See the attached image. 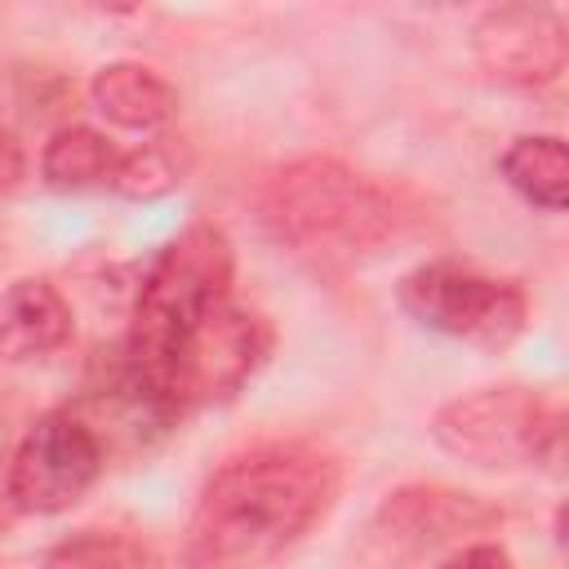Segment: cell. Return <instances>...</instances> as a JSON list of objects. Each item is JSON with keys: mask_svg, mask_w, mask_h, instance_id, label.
<instances>
[{"mask_svg": "<svg viewBox=\"0 0 569 569\" xmlns=\"http://www.w3.org/2000/svg\"><path fill=\"white\" fill-rule=\"evenodd\" d=\"M338 489L342 471L316 445H258L209 476L187 551L200 569H262L329 516Z\"/></svg>", "mask_w": 569, "mask_h": 569, "instance_id": "obj_1", "label": "cell"}, {"mask_svg": "<svg viewBox=\"0 0 569 569\" xmlns=\"http://www.w3.org/2000/svg\"><path fill=\"white\" fill-rule=\"evenodd\" d=\"M222 302H231V240L213 222H191L151 258L133 293L116 382L138 413L169 422L173 369Z\"/></svg>", "mask_w": 569, "mask_h": 569, "instance_id": "obj_2", "label": "cell"}, {"mask_svg": "<svg viewBox=\"0 0 569 569\" xmlns=\"http://www.w3.org/2000/svg\"><path fill=\"white\" fill-rule=\"evenodd\" d=\"M258 209L276 244L316 267L373 258L400 231L396 200L378 182L320 156L276 169L258 196Z\"/></svg>", "mask_w": 569, "mask_h": 569, "instance_id": "obj_3", "label": "cell"}, {"mask_svg": "<svg viewBox=\"0 0 569 569\" xmlns=\"http://www.w3.org/2000/svg\"><path fill=\"white\" fill-rule=\"evenodd\" d=\"M431 440L485 471H516L556 458L560 418L525 387H485L436 409Z\"/></svg>", "mask_w": 569, "mask_h": 569, "instance_id": "obj_4", "label": "cell"}, {"mask_svg": "<svg viewBox=\"0 0 569 569\" xmlns=\"http://www.w3.org/2000/svg\"><path fill=\"white\" fill-rule=\"evenodd\" d=\"M396 302L413 325L485 351H502L507 342H516L529 320V298L516 280H498L445 258L400 276Z\"/></svg>", "mask_w": 569, "mask_h": 569, "instance_id": "obj_5", "label": "cell"}, {"mask_svg": "<svg viewBox=\"0 0 569 569\" xmlns=\"http://www.w3.org/2000/svg\"><path fill=\"white\" fill-rule=\"evenodd\" d=\"M98 471H102L98 431L84 418L53 409L36 418V427L13 449L4 493L22 516H58L93 489Z\"/></svg>", "mask_w": 569, "mask_h": 569, "instance_id": "obj_6", "label": "cell"}, {"mask_svg": "<svg viewBox=\"0 0 569 569\" xmlns=\"http://www.w3.org/2000/svg\"><path fill=\"white\" fill-rule=\"evenodd\" d=\"M267 351H271V325L258 311H249V307L222 302L204 320V329L191 338L187 356L173 369V382H169V422H178V418H187L196 409H209V405L231 400L258 373V365L267 360Z\"/></svg>", "mask_w": 569, "mask_h": 569, "instance_id": "obj_7", "label": "cell"}, {"mask_svg": "<svg viewBox=\"0 0 569 569\" xmlns=\"http://www.w3.org/2000/svg\"><path fill=\"white\" fill-rule=\"evenodd\" d=\"M480 67L516 89L556 84L569 62V36L560 13L542 4H502L489 9L471 31Z\"/></svg>", "mask_w": 569, "mask_h": 569, "instance_id": "obj_8", "label": "cell"}, {"mask_svg": "<svg viewBox=\"0 0 569 569\" xmlns=\"http://www.w3.org/2000/svg\"><path fill=\"white\" fill-rule=\"evenodd\" d=\"M493 520H498V511L489 502H480L476 493L418 485V489H400L382 502V511L373 520V533L387 538L391 547L422 551V547H436V542L458 538L467 529H485Z\"/></svg>", "mask_w": 569, "mask_h": 569, "instance_id": "obj_9", "label": "cell"}, {"mask_svg": "<svg viewBox=\"0 0 569 569\" xmlns=\"http://www.w3.org/2000/svg\"><path fill=\"white\" fill-rule=\"evenodd\" d=\"M71 338V307L49 280H13L0 293V360H36Z\"/></svg>", "mask_w": 569, "mask_h": 569, "instance_id": "obj_10", "label": "cell"}, {"mask_svg": "<svg viewBox=\"0 0 569 569\" xmlns=\"http://www.w3.org/2000/svg\"><path fill=\"white\" fill-rule=\"evenodd\" d=\"M89 98L116 129H133V133H156L178 111L173 84L164 76H156L151 67H142V62L98 67L93 80H89Z\"/></svg>", "mask_w": 569, "mask_h": 569, "instance_id": "obj_11", "label": "cell"}, {"mask_svg": "<svg viewBox=\"0 0 569 569\" xmlns=\"http://www.w3.org/2000/svg\"><path fill=\"white\" fill-rule=\"evenodd\" d=\"M116 164H120V151L89 124H62L40 151V178L58 191L111 187Z\"/></svg>", "mask_w": 569, "mask_h": 569, "instance_id": "obj_12", "label": "cell"}, {"mask_svg": "<svg viewBox=\"0 0 569 569\" xmlns=\"http://www.w3.org/2000/svg\"><path fill=\"white\" fill-rule=\"evenodd\" d=\"M502 178L511 182V191H520L529 204L560 213L565 196H569V156L565 142L556 133H525L516 138L502 160H498Z\"/></svg>", "mask_w": 569, "mask_h": 569, "instance_id": "obj_13", "label": "cell"}, {"mask_svg": "<svg viewBox=\"0 0 569 569\" xmlns=\"http://www.w3.org/2000/svg\"><path fill=\"white\" fill-rule=\"evenodd\" d=\"M178 173H182V164H178L173 147L164 138H156V142L133 147V151H120L111 191H120L124 200H160L164 191H173L182 182Z\"/></svg>", "mask_w": 569, "mask_h": 569, "instance_id": "obj_14", "label": "cell"}, {"mask_svg": "<svg viewBox=\"0 0 569 569\" xmlns=\"http://www.w3.org/2000/svg\"><path fill=\"white\" fill-rule=\"evenodd\" d=\"M44 569H151V560L129 538H107L98 529H84L80 538L62 542L44 560Z\"/></svg>", "mask_w": 569, "mask_h": 569, "instance_id": "obj_15", "label": "cell"}, {"mask_svg": "<svg viewBox=\"0 0 569 569\" xmlns=\"http://www.w3.org/2000/svg\"><path fill=\"white\" fill-rule=\"evenodd\" d=\"M445 569H511V556L498 542H471L453 560H445Z\"/></svg>", "mask_w": 569, "mask_h": 569, "instance_id": "obj_16", "label": "cell"}, {"mask_svg": "<svg viewBox=\"0 0 569 569\" xmlns=\"http://www.w3.org/2000/svg\"><path fill=\"white\" fill-rule=\"evenodd\" d=\"M22 173H27V151H22V142H18L9 129H0V191L18 187Z\"/></svg>", "mask_w": 569, "mask_h": 569, "instance_id": "obj_17", "label": "cell"}]
</instances>
